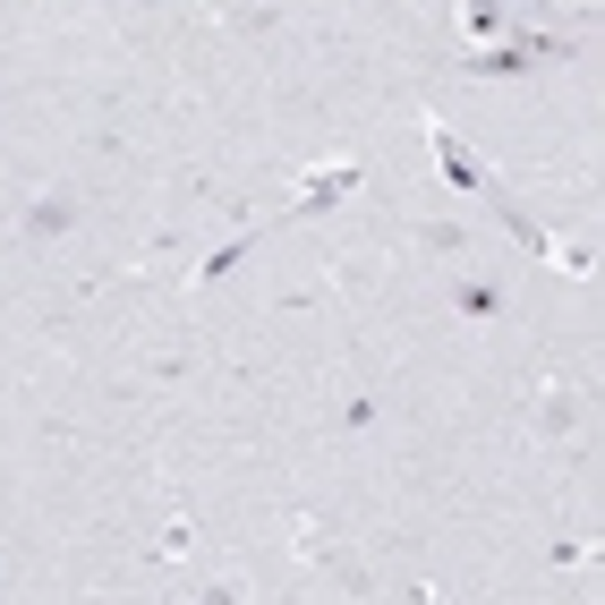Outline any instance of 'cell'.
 Instances as JSON below:
<instances>
[{
  "instance_id": "obj_1",
  "label": "cell",
  "mask_w": 605,
  "mask_h": 605,
  "mask_svg": "<svg viewBox=\"0 0 605 605\" xmlns=\"http://www.w3.org/2000/svg\"><path fill=\"white\" fill-rule=\"evenodd\" d=\"M69 222H77V205H69L60 188H51V196H35V214H26V240H60Z\"/></svg>"
},
{
  "instance_id": "obj_2",
  "label": "cell",
  "mask_w": 605,
  "mask_h": 605,
  "mask_svg": "<svg viewBox=\"0 0 605 605\" xmlns=\"http://www.w3.org/2000/svg\"><path fill=\"white\" fill-rule=\"evenodd\" d=\"M452 308H460V315H478V324H495V315H504V282H460Z\"/></svg>"
},
{
  "instance_id": "obj_3",
  "label": "cell",
  "mask_w": 605,
  "mask_h": 605,
  "mask_svg": "<svg viewBox=\"0 0 605 605\" xmlns=\"http://www.w3.org/2000/svg\"><path fill=\"white\" fill-rule=\"evenodd\" d=\"M504 26V0H469V35H495Z\"/></svg>"
}]
</instances>
